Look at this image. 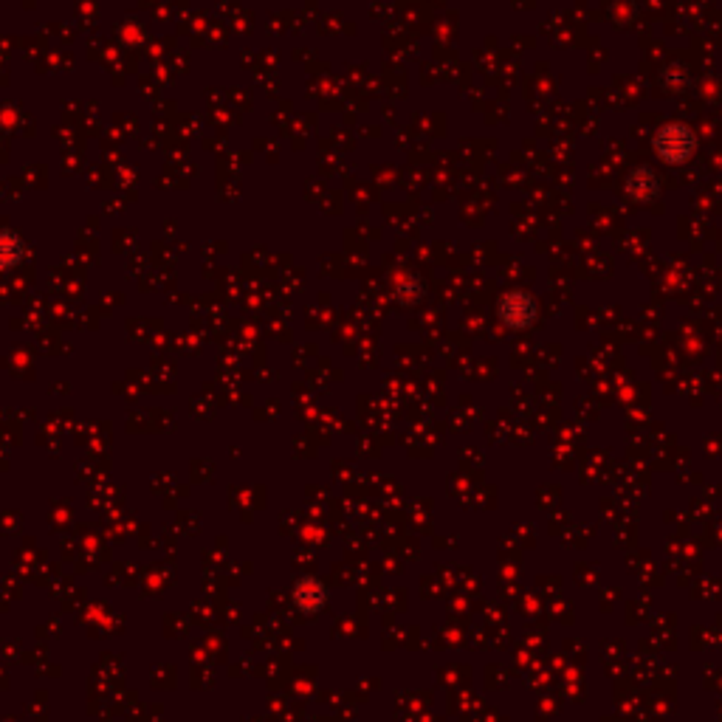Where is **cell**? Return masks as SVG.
I'll return each instance as SVG.
<instances>
[{"label": "cell", "instance_id": "obj_1", "mask_svg": "<svg viewBox=\"0 0 722 722\" xmlns=\"http://www.w3.org/2000/svg\"><path fill=\"white\" fill-rule=\"evenodd\" d=\"M328 587L316 576H305V579H297L294 590H291V601L294 607L302 610V613H319L325 604H328Z\"/></svg>", "mask_w": 722, "mask_h": 722}]
</instances>
